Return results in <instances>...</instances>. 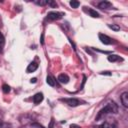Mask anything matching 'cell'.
Wrapping results in <instances>:
<instances>
[{"label":"cell","mask_w":128,"mask_h":128,"mask_svg":"<svg viewBox=\"0 0 128 128\" xmlns=\"http://www.w3.org/2000/svg\"><path fill=\"white\" fill-rule=\"evenodd\" d=\"M70 5H71V7H72V8H78V6L80 5V3H79L78 1L72 0V1L70 2Z\"/></svg>","instance_id":"2e32d148"},{"label":"cell","mask_w":128,"mask_h":128,"mask_svg":"<svg viewBox=\"0 0 128 128\" xmlns=\"http://www.w3.org/2000/svg\"><path fill=\"white\" fill-rule=\"evenodd\" d=\"M98 128H117V123L114 119H109L107 121H105L104 123H102Z\"/></svg>","instance_id":"7a4b0ae2"},{"label":"cell","mask_w":128,"mask_h":128,"mask_svg":"<svg viewBox=\"0 0 128 128\" xmlns=\"http://www.w3.org/2000/svg\"><path fill=\"white\" fill-rule=\"evenodd\" d=\"M120 101H121L122 105H123L125 108L128 107V92H127V91H125V92H123V93L121 94V96H120Z\"/></svg>","instance_id":"8992f818"},{"label":"cell","mask_w":128,"mask_h":128,"mask_svg":"<svg viewBox=\"0 0 128 128\" xmlns=\"http://www.w3.org/2000/svg\"><path fill=\"white\" fill-rule=\"evenodd\" d=\"M53 123H54V121H53V118H52V119H51V122H50V125H49L48 128H52V127H53Z\"/></svg>","instance_id":"44dd1931"},{"label":"cell","mask_w":128,"mask_h":128,"mask_svg":"<svg viewBox=\"0 0 128 128\" xmlns=\"http://www.w3.org/2000/svg\"><path fill=\"white\" fill-rule=\"evenodd\" d=\"M98 36H99L100 41H101L103 44H105V45H109V44L112 43V39H111L109 36H107V35H105V34H102V33H100Z\"/></svg>","instance_id":"5b68a950"},{"label":"cell","mask_w":128,"mask_h":128,"mask_svg":"<svg viewBox=\"0 0 128 128\" xmlns=\"http://www.w3.org/2000/svg\"><path fill=\"white\" fill-rule=\"evenodd\" d=\"M108 27H109L110 29L114 30V31H119V30H120V27H119L118 25H116V24H108Z\"/></svg>","instance_id":"5bb4252c"},{"label":"cell","mask_w":128,"mask_h":128,"mask_svg":"<svg viewBox=\"0 0 128 128\" xmlns=\"http://www.w3.org/2000/svg\"><path fill=\"white\" fill-rule=\"evenodd\" d=\"M4 42H5V41H4V36H3V34L0 32V48L4 45Z\"/></svg>","instance_id":"d6986e66"},{"label":"cell","mask_w":128,"mask_h":128,"mask_svg":"<svg viewBox=\"0 0 128 128\" xmlns=\"http://www.w3.org/2000/svg\"><path fill=\"white\" fill-rule=\"evenodd\" d=\"M47 1L48 0H40V1H38V0H36V1H34L37 5H40V6H44V5H47Z\"/></svg>","instance_id":"9a60e30c"},{"label":"cell","mask_w":128,"mask_h":128,"mask_svg":"<svg viewBox=\"0 0 128 128\" xmlns=\"http://www.w3.org/2000/svg\"><path fill=\"white\" fill-rule=\"evenodd\" d=\"M61 101H63V102H65L66 104H68L69 106H72V107H75V106H78L79 104H80V101L78 100V99H76V98H62V99H60Z\"/></svg>","instance_id":"3957f363"},{"label":"cell","mask_w":128,"mask_h":128,"mask_svg":"<svg viewBox=\"0 0 128 128\" xmlns=\"http://www.w3.org/2000/svg\"><path fill=\"white\" fill-rule=\"evenodd\" d=\"M100 74H101V75H104V74H105V75H111V73H109V72H101Z\"/></svg>","instance_id":"7402d4cb"},{"label":"cell","mask_w":128,"mask_h":128,"mask_svg":"<svg viewBox=\"0 0 128 128\" xmlns=\"http://www.w3.org/2000/svg\"><path fill=\"white\" fill-rule=\"evenodd\" d=\"M46 82H47L48 85H50V86H52V87L55 86V84H56V83H55V80H54L51 76H47V78H46Z\"/></svg>","instance_id":"7c38bea8"},{"label":"cell","mask_w":128,"mask_h":128,"mask_svg":"<svg viewBox=\"0 0 128 128\" xmlns=\"http://www.w3.org/2000/svg\"><path fill=\"white\" fill-rule=\"evenodd\" d=\"M36 78H33V79H31V83H36Z\"/></svg>","instance_id":"603a6c76"},{"label":"cell","mask_w":128,"mask_h":128,"mask_svg":"<svg viewBox=\"0 0 128 128\" xmlns=\"http://www.w3.org/2000/svg\"><path fill=\"white\" fill-rule=\"evenodd\" d=\"M98 7L101 9H110L112 8V4L109 1H102L98 4Z\"/></svg>","instance_id":"52a82bcc"},{"label":"cell","mask_w":128,"mask_h":128,"mask_svg":"<svg viewBox=\"0 0 128 128\" xmlns=\"http://www.w3.org/2000/svg\"><path fill=\"white\" fill-rule=\"evenodd\" d=\"M58 81H59L60 83L66 84V83H68V82H69V77H68V75H66V74L62 73V74H60V75L58 76Z\"/></svg>","instance_id":"ba28073f"},{"label":"cell","mask_w":128,"mask_h":128,"mask_svg":"<svg viewBox=\"0 0 128 128\" xmlns=\"http://www.w3.org/2000/svg\"><path fill=\"white\" fill-rule=\"evenodd\" d=\"M88 13L90 14V16H92V17H99V14H98V12H96L95 10H93V9H88Z\"/></svg>","instance_id":"4fadbf2b"},{"label":"cell","mask_w":128,"mask_h":128,"mask_svg":"<svg viewBox=\"0 0 128 128\" xmlns=\"http://www.w3.org/2000/svg\"><path fill=\"white\" fill-rule=\"evenodd\" d=\"M118 60H121V58H120V56H118L116 54H113V55H109L108 56V61H110V62H116Z\"/></svg>","instance_id":"8fae6325"},{"label":"cell","mask_w":128,"mask_h":128,"mask_svg":"<svg viewBox=\"0 0 128 128\" xmlns=\"http://www.w3.org/2000/svg\"><path fill=\"white\" fill-rule=\"evenodd\" d=\"M43 100V94L42 93H36L33 96V102L35 104H40V102H42Z\"/></svg>","instance_id":"9c48e42d"},{"label":"cell","mask_w":128,"mask_h":128,"mask_svg":"<svg viewBox=\"0 0 128 128\" xmlns=\"http://www.w3.org/2000/svg\"><path fill=\"white\" fill-rule=\"evenodd\" d=\"M47 5H50V6H52V7H56V6H57V4H56L55 2H53V1H51V0H48V1H47Z\"/></svg>","instance_id":"ffe728a7"},{"label":"cell","mask_w":128,"mask_h":128,"mask_svg":"<svg viewBox=\"0 0 128 128\" xmlns=\"http://www.w3.org/2000/svg\"><path fill=\"white\" fill-rule=\"evenodd\" d=\"M31 126H32V128H44L41 124H39V123H36V122H34V123H32L31 124Z\"/></svg>","instance_id":"ac0fdd59"},{"label":"cell","mask_w":128,"mask_h":128,"mask_svg":"<svg viewBox=\"0 0 128 128\" xmlns=\"http://www.w3.org/2000/svg\"><path fill=\"white\" fill-rule=\"evenodd\" d=\"M37 68H38V64L35 63V62H32V63H30V64L27 66L26 71H27V73H31V72H34Z\"/></svg>","instance_id":"30bf717a"},{"label":"cell","mask_w":128,"mask_h":128,"mask_svg":"<svg viewBox=\"0 0 128 128\" xmlns=\"http://www.w3.org/2000/svg\"><path fill=\"white\" fill-rule=\"evenodd\" d=\"M117 112H118V106H117V104L115 102H109L103 109H101L99 111L96 119H99L100 117H102L105 114H108V113H114V114H116Z\"/></svg>","instance_id":"6da1fadb"},{"label":"cell","mask_w":128,"mask_h":128,"mask_svg":"<svg viewBox=\"0 0 128 128\" xmlns=\"http://www.w3.org/2000/svg\"><path fill=\"white\" fill-rule=\"evenodd\" d=\"M62 16H63L62 13H60V12H54V11H51V12H49L47 14V18L49 20H59V19L62 18Z\"/></svg>","instance_id":"277c9868"},{"label":"cell","mask_w":128,"mask_h":128,"mask_svg":"<svg viewBox=\"0 0 128 128\" xmlns=\"http://www.w3.org/2000/svg\"><path fill=\"white\" fill-rule=\"evenodd\" d=\"M0 52H1V48H0Z\"/></svg>","instance_id":"cb8c5ba5"},{"label":"cell","mask_w":128,"mask_h":128,"mask_svg":"<svg viewBox=\"0 0 128 128\" xmlns=\"http://www.w3.org/2000/svg\"><path fill=\"white\" fill-rule=\"evenodd\" d=\"M2 90H3V92H4V93H6V94H7V93L10 91V87H9L7 84H4V85L2 86Z\"/></svg>","instance_id":"e0dca14e"}]
</instances>
